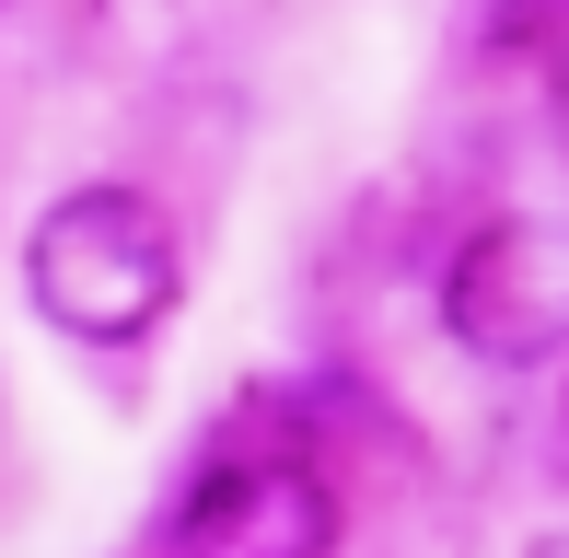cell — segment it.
Returning <instances> with one entry per match:
<instances>
[{"mask_svg":"<svg viewBox=\"0 0 569 558\" xmlns=\"http://www.w3.org/2000/svg\"><path fill=\"white\" fill-rule=\"evenodd\" d=\"M442 338L477 372H558L569 361V221L500 210L442 268Z\"/></svg>","mask_w":569,"mask_h":558,"instance_id":"obj_2","label":"cell"},{"mask_svg":"<svg viewBox=\"0 0 569 558\" xmlns=\"http://www.w3.org/2000/svg\"><path fill=\"white\" fill-rule=\"evenodd\" d=\"M23 302H36L70 349L163 338V315L187 302V245H174L163 198L128 187V175L59 187L36 210V233H23Z\"/></svg>","mask_w":569,"mask_h":558,"instance_id":"obj_1","label":"cell"},{"mask_svg":"<svg viewBox=\"0 0 569 558\" xmlns=\"http://www.w3.org/2000/svg\"><path fill=\"white\" fill-rule=\"evenodd\" d=\"M535 558H569V524H547V536H535Z\"/></svg>","mask_w":569,"mask_h":558,"instance_id":"obj_5","label":"cell"},{"mask_svg":"<svg viewBox=\"0 0 569 558\" xmlns=\"http://www.w3.org/2000/svg\"><path fill=\"white\" fill-rule=\"evenodd\" d=\"M174 558H338V489L302 454H232L187 489Z\"/></svg>","mask_w":569,"mask_h":558,"instance_id":"obj_3","label":"cell"},{"mask_svg":"<svg viewBox=\"0 0 569 558\" xmlns=\"http://www.w3.org/2000/svg\"><path fill=\"white\" fill-rule=\"evenodd\" d=\"M558 23H569V0H488V23H477V36L500 47V59H523V47H547Z\"/></svg>","mask_w":569,"mask_h":558,"instance_id":"obj_4","label":"cell"}]
</instances>
